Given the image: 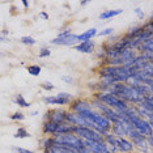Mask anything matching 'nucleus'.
I'll list each match as a JSON object with an SVG mask.
<instances>
[{
  "label": "nucleus",
  "instance_id": "nucleus-1",
  "mask_svg": "<svg viewBox=\"0 0 153 153\" xmlns=\"http://www.w3.org/2000/svg\"><path fill=\"white\" fill-rule=\"evenodd\" d=\"M97 97L101 101V103H103L105 106L110 107V109H114V111H117V113H124L128 109L127 103L123 100L118 98V97L113 94H109V93H101Z\"/></svg>",
  "mask_w": 153,
  "mask_h": 153
},
{
  "label": "nucleus",
  "instance_id": "nucleus-2",
  "mask_svg": "<svg viewBox=\"0 0 153 153\" xmlns=\"http://www.w3.org/2000/svg\"><path fill=\"white\" fill-rule=\"evenodd\" d=\"M54 140H55V145H65V147L74 149L75 152H77L80 148L85 147L82 139H80L79 136H76V135H71V134L54 136Z\"/></svg>",
  "mask_w": 153,
  "mask_h": 153
},
{
  "label": "nucleus",
  "instance_id": "nucleus-3",
  "mask_svg": "<svg viewBox=\"0 0 153 153\" xmlns=\"http://www.w3.org/2000/svg\"><path fill=\"white\" fill-rule=\"evenodd\" d=\"M74 134L76 136H79L82 140H94V141H103L102 140V135L97 134L96 131H93L89 127H74Z\"/></svg>",
  "mask_w": 153,
  "mask_h": 153
},
{
  "label": "nucleus",
  "instance_id": "nucleus-4",
  "mask_svg": "<svg viewBox=\"0 0 153 153\" xmlns=\"http://www.w3.org/2000/svg\"><path fill=\"white\" fill-rule=\"evenodd\" d=\"M131 127H134L132 124H126L123 123V122H115V123H113V132L117 135L118 137H122V136H127L128 135V130H130Z\"/></svg>",
  "mask_w": 153,
  "mask_h": 153
},
{
  "label": "nucleus",
  "instance_id": "nucleus-5",
  "mask_svg": "<svg viewBox=\"0 0 153 153\" xmlns=\"http://www.w3.org/2000/svg\"><path fill=\"white\" fill-rule=\"evenodd\" d=\"M76 42H79L77 39V36L76 34H69L67 37H63V38H55V39L51 41L53 45H62V46H72L75 45Z\"/></svg>",
  "mask_w": 153,
  "mask_h": 153
},
{
  "label": "nucleus",
  "instance_id": "nucleus-6",
  "mask_svg": "<svg viewBox=\"0 0 153 153\" xmlns=\"http://www.w3.org/2000/svg\"><path fill=\"white\" fill-rule=\"evenodd\" d=\"M48 119H50V122H54V123H56V124L63 123L65 120V111L60 110V109L50 111V113H48Z\"/></svg>",
  "mask_w": 153,
  "mask_h": 153
},
{
  "label": "nucleus",
  "instance_id": "nucleus-7",
  "mask_svg": "<svg viewBox=\"0 0 153 153\" xmlns=\"http://www.w3.org/2000/svg\"><path fill=\"white\" fill-rule=\"evenodd\" d=\"M115 147L122 152H131L134 149L132 143L124 137H115Z\"/></svg>",
  "mask_w": 153,
  "mask_h": 153
},
{
  "label": "nucleus",
  "instance_id": "nucleus-8",
  "mask_svg": "<svg viewBox=\"0 0 153 153\" xmlns=\"http://www.w3.org/2000/svg\"><path fill=\"white\" fill-rule=\"evenodd\" d=\"M71 107H72V110H74L76 114L82 113V111H89V110H92V106H90V103L85 102V101H80V100H77L76 102L72 103Z\"/></svg>",
  "mask_w": 153,
  "mask_h": 153
},
{
  "label": "nucleus",
  "instance_id": "nucleus-9",
  "mask_svg": "<svg viewBox=\"0 0 153 153\" xmlns=\"http://www.w3.org/2000/svg\"><path fill=\"white\" fill-rule=\"evenodd\" d=\"M74 131V126L69 123H60L58 124L56 127V131H55L54 136H59V135H64V134H71V132Z\"/></svg>",
  "mask_w": 153,
  "mask_h": 153
},
{
  "label": "nucleus",
  "instance_id": "nucleus-10",
  "mask_svg": "<svg viewBox=\"0 0 153 153\" xmlns=\"http://www.w3.org/2000/svg\"><path fill=\"white\" fill-rule=\"evenodd\" d=\"M94 48V43L92 41H85V42H81L77 46H75L76 51H80V53H92V50Z\"/></svg>",
  "mask_w": 153,
  "mask_h": 153
},
{
  "label": "nucleus",
  "instance_id": "nucleus-11",
  "mask_svg": "<svg viewBox=\"0 0 153 153\" xmlns=\"http://www.w3.org/2000/svg\"><path fill=\"white\" fill-rule=\"evenodd\" d=\"M94 36H97V29L92 27V29H88L86 32L77 36V39H79V42H85V41H90Z\"/></svg>",
  "mask_w": 153,
  "mask_h": 153
},
{
  "label": "nucleus",
  "instance_id": "nucleus-12",
  "mask_svg": "<svg viewBox=\"0 0 153 153\" xmlns=\"http://www.w3.org/2000/svg\"><path fill=\"white\" fill-rule=\"evenodd\" d=\"M48 153H76L74 149L65 147V145H53L51 148L47 149Z\"/></svg>",
  "mask_w": 153,
  "mask_h": 153
},
{
  "label": "nucleus",
  "instance_id": "nucleus-13",
  "mask_svg": "<svg viewBox=\"0 0 153 153\" xmlns=\"http://www.w3.org/2000/svg\"><path fill=\"white\" fill-rule=\"evenodd\" d=\"M43 102L48 103V105H67L68 101L62 100V98H59V97H56V96L55 97L50 96V97H43Z\"/></svg>",
  "mask_w": 153,
  "mask_h": 153
},
{
  "label": "nucleus",
  "instance_id": "nucleus-14",
  "mask_svg": "<svg viewBox=\"0 0 153 153\" xmlns=\"http://www.w3.org/2000/svg\"><path fill=\"white\" fill-rule=\"evenodd\" d=\"M122 12H123V9H111V11H105V12H102L100 15V19L101 20H109V19H111V17H114V16L120 15Z\"/></svg>",
  "mask_w": 153,
  "mask_h": 153
},
{
  "label": "nucleus",
  "instance_id": "nucleus-15",
  "mask_svg": "<svg viewBox=\"0 0 153 153\" xmlns=\"http://www.w3.org/2000/svg\"><path fill=\"white\" fill-rule=\"evenodd\" d=\"M56 127H58V124L56 123H54V122H46V123L43 124V132L45 134H50V135H54L55 134V131H56Z\"/></svg>",
  "mask_w": 153,
  "mask_h": 153
},
{
  "label": "nucleus",
  "instance_id": "nucleus-16",
  "mask_svg": "<svg viewBox=\"0 0 153 153\" xmlns=\"http://www.w3.org/2000/svg\"><path fill=\"white\" fill-rule=\"evenodd\" d=\"M139 103H140L141 109H144L147 111H151L152 113V110H153V101H152V98H145V97H143V100Z\"/></svg>",
  "mask_w": 153,
  "mask_h": 153
},
{
  "label": "nucleus",
  "instance_id": "nucleus-17",
  "mask_svg": "<svg viewBox=\"0 0 153 153\" xmlns=\"http://www.w3.org/2000/svg\"><path fill=\"white\" fill-rule=\"evenodd\" d=\"M152 45H153V39H152V38H149V39L144 41V42H143L139 47H140V50L144 51V53H152V51H153Z\"/></svg>",
  "mask_w": 153,
  "mask_h": 153
},
{
  "label": "nucleus",
  "instance_id": "nucleus-18",
  "mask_svg": "<svg viewBox=\"0 0 153 153\" xmlns=\"http://www.w3.org/2000/svg\"><path fill=\"white\" fill-rule=\"evenodd\" d=\"M27 72H29V75L32 76H39L41 74V67L39 65H27Z\"/></svg>",
  "mask_w": 153,
  "mask_h": 153
},
{
  "label": "nucleus",
  "instance_id": "nucleus-19",
  "mask_svg": "<svg viewBox=\"0 0 153 153\" xmlns=\"http://www.w3.org/2000/svg\"><path fill=\"white\" fill-rule=\"evenodd\" d=\"M16 103L19 106H21V107H30V103L27 102V101L24 98L21 94H17L16 96Z\"/></svg>",
  "mask_w": 153,
  "mask_h": 153
},
{
  "label": "nucleus",
  "instance_id": "nucleus-20",
  "mask_svg": "<svg viewBox=\"0 0 153 153\" xmlns=\"http://www.w3.org/2000/svg\"><path fill=\"white\" fill-rule=\"evenodd\" d=\"M29 136H30L29 132H27L24 127H20L19 130H17L16 135H15V137H16V139H25V137H29Z\"/></svg>",
  "mask_w": 153,
  "mask_h": 153
},
{
  "label": "nucleus",
  "instance_id": "nucleus-21",
  "mask_svg": "<svg viewBox=\"0 0 153 153\" xmlns=\"http://www.w3.org/2000/svg\"><path fill=\"white\" fill-rule=\"evenodd\" d=\"M21 42L24 45H30V46H33V45H36V39L32 37H22L21 38Z\"/></svg>",
  "mask_w": 153,
  "mask_h": 153
},
{
  "label": "nucleus",
  "instance_id": "nucleus-22",
  "mask_svg": "<svg viewBox=\"0 0 153 153\" xmlns=\"http://www.w3.org/2000/svg\"><path fill=\"white\" fill-rule=\"evenodd\" d=\"M56 97H59V98H62V100L68 101V102H71V100H72V96L69 94V93H64V92H62V93H59V94H56Z\"/></svg>",
  "mask_w": 153,
  "mask_h": 153
},
{
  "label": "nucleus",
  "instance_id": "nucleus-23",
  "mask_svg": "<svg viewBox=\"0 0 153 153\" xmlns=\"http://www.w3.org/2000/svg\"><path fill=\"white\" fill-rule=\"evenodd\" d=\"M11 119L12 120H24L25 119V115L22 113H15L11 115Z\"/></svg>",
  "mask_w": 153,
  "mask_h": 153
},
{
  "label": "nucleus",
  "instance_id": "nucleus-24",
  "mask_svg": "<svg viewBox=\"0 0 153 153\" xmlns=\"http://www.w3.org/2000/svg\"><path fill=\"white\" fill-rule=\"evenodd\" d=\"M41 88L45 89V90H47V92H50V90L54 89V85L51 84V82H48V81H45V82L41 84Z\"/></svg>",
  "mask_w": 153,
  "mask_h": 153
},
{
  "label": "nucleus",
  "instance_id": "nucleus-25",
  "mask_svg": "<svg viewBox=\"0 0 153 153\" xmlns=\"http://www.w3.org/2000/svg\"><path fill=\"white\" fill-rule=\"evenodd\" d=\"M51 51L50 48H42V50L39 51V58H46V56H50Z\"/></svg>",
  "mask_w": 153,
  "mask_h": 153
},
{
  "label": "nucleus",
  "instance_id": "nucleus-26",
  "mask_svg": "<svg viewBox=\"0 0 153 153\" xmlns=\"http://www.w3.org/2000/svg\"><path fill=\"white\" fill-rule=\"evenodd\" d=\"M113 27H107V29H105V30H102V32H100V33H97L98 36H110V34H113Z\"/></svg>",
  "mask_w": 153,
  "mask_h": 153
},
{
  "label": "nucleus",
  "instance_id": "nucleus-27",
  "mask_svg": "<svg viewBox=\"0 0 153 153\" xmlns=\"http://www.w3.org/2000/svg\"><path fill=\"white\" fill-rule=\"evenodd\" d=\"M13 149H15L17 153H34L33 151H29V149H25V148H19L17 147V148H13Z\"/></svg>",
  "mask_w": 153,
  "mask_h": 153
},
{
  "label": "nucleus",
  "instance_id": "nucleus-28",
  "mask_svg": "<svg viewBox=\"0 0 153 153\" xmlns=\"http://www.w3.org/2000/svg\"><path fill=\"white\" fill-rule=\"evenodd\" d=\"M71 34V30H64V32H62V33H59V36L58 38H63V37H67Z\"/></svg>",
  "mask_w": 153,
  "mask_h": 153
},
{
  "label": "nucleus",
  "instance_id": "nucleus-29",
  "mask_svg": "<svg viewBox=\"0 0 153 153\" xmlns=\"http://www.w3.org/2000/svg\"><path fill=\"white\" fill-rule=\"evenodd\" d=\"M62 80H63L64 82H67V84H71V82H72V77H71V76H62Z\"/></svg>",
  "mask_w": 153,
  "mask_h": 153
},
{
  "label": "nucleus",
  "instance_id": "nucleus-30",
  "mask_svg": "<svg viewBox=\"0 0 153 153\" xmlns=\"http://www.w3.org/2000/svg\"><path fill=\"white\" fill-rule=\"evenodd\" d=\"M76 153H92V152H90V151H89V149L86 148V147H82V148H80L79 151L76 152Z\"/></svg>",
  "mask_w": 153,
  "mask_h": 153
},
{
  "label": "nucleus",
  "instance_id": "nucleus-31",
  "mask_svg": "<svg viewBox=\"0 0 153 153\" xmlns=\"http://www.w3.org/2000/svg\"><path fill=\"white\" fill-rule=\"evenodd\" d=\"M135 12L137 13V16L140 17V19H143V17H144V13L141 12V9H140V8H136V9H135Z\"/></svg>",
  "mask_w": 153,
  "mask_h": 153
},
{
  "label": "nucleus",
  "instance_id": "nucleus-32",
  "mask_svg": "<svg viewBox=\"0 0 153 153\" xmlns=\"http://www.w3.org/2000/svg\"><path fill=\"white\" fill-rule=\"evenodd\" d=\"M39 17H42L43 20H48V15H47L46 12H41L39 13Z\"/></svg>",
  "mask_w": 153,
  "mask_h": 153
},
{
  "label": "nucleus",
  "instance_id": "nucleus-33",
  "mask_svg": "<svg viewBox=\"0 0 153 153\" xmlns=\"http://www.w3.org/2000/svg\"><path fill=\"white\" fill-rule=\"evenodd\" d=\"M22 5L25 7V8H27V7H29V3H27L26 0H24V1H22Z\"/></svg>",
  "mask_w": 153,
  "mask_h": 153
},
{
  "label": "nucleus",
  "instance_id": "nucleus-34",
  "mask_svg": "<svg viewBox=\"0 0 153 153\" xmlns=\"http://www.w3.org/2000/svg\"><path fill=\"white\" fill-rule=\"evenodd\" d=\"M32 115H33V117H36V115H38V111H33V113H32Z\"/></svg>",
  "mask_w": 153,
  "mask_h": 153
}]
</instances>
